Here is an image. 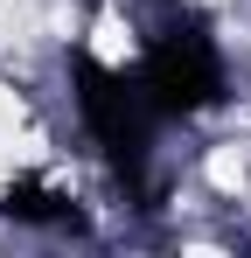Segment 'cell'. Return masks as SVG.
<instances>
[{"label":"cell","mask_w":251,"mask_h":258,"mask_svg":"<svg viewBox=\"0 0 251 258\" xmlns=\"http://www.w3.org/2000/svg\"><path fill=\"white\" fill-rule=\"evenodd\" d=\"M140 91L154 112H203L223 98V63H216V42L203 35L196 14H181L167 35H154L147 63H140Z\"/></svg>","instance_id":"1"},{"label":"cell","mask_w":251,"mask_h":258,"mask_svg":"<svg viewBox=\"0 0 251 258\" xmlns=\"http://www.w3.org/2000/svg\"><path fill=\"white\" fill-rule=\"evenodd\" d=\"M70 70H77V105H84V119H91V133L105 140V154L119 161V174L140 181V168H147V133H154L147 91L126 84L119 70H105V63H91V56H77Z\"/></svg>","instance_id":"2"},{"label":"cell","mask_w":251,"mask_h":258,"mask_svg":"<svg viewBox=\"0 0 251 258\" xmlns=\"http://www.w3.org/2000/svg\"><path fill=\"white\" fill-rule=\"evenodd\" d=\"M7 216H28V223H56V216H70V210H56V196H49V188L21 181V188L7 196Z\"/></svg>","instance_id":"3"}]
</instances>
